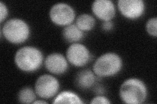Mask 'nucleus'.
<instances>
[{"label":"nucleus","instance_id":"1","mask_svg":"<svg viewBox=\"0 0 157 104\" xmlns=\"http://www.w3.org/2000/svg\"><path fill=\"white\" fill-rule=\"evenodd\" d=\"M14 61L21 70L33 72L40 68L44 57L43 53L38 48L33 46H24L17 51Z\"/></svg>","mask_w":157,"mask_h":104},{"label":"nucleus","instance_id":"2","mask_svg":"<svg viewBox=\"0 0 157 104\" xmlns=\"http://www.w3.org/2000/svg\"><path fill=\"white\" fill-rule=\"evenodd\" d=\"M148 91L145 83L138 78L132 77L125 80L119 88L121 100L128 104H140L147 99Z\"/></svg>","mask_w":157,"mask_h":104},{"label":"nucleus","instance_id":"3","mask_svg":"<svg viewBox=\"0 0 157 104\" xmlns=\"http://www.w3.org/2000/svg\"><path fill=\"white\" fill-rule=\"evenodd\" d=\"M122 59L116 53L107 52L100 56L95 61L92 71L98 77L113 76L122 68Z\"/></svg>","mask_w":157,"mask_h":104},{"label":"nucleus","instance_id":"4","mask_svg":"<svg viewBox=\"0 0 157 104\" xmlns=\"http://www.w3.org/2000/svg\"><path fill=\"white\" fill-rule=\"evenodd\" d=\"M2 34L7 41L14 44H20L26 41L30 34L29 25L22 19L11 18L5 22L2 29Z\"/></svg>","mask_w":157,"mask_h":104},{"label":"nucleus","instance_id":"5","mask_svg":"<svg viewBox=\"0 0 157 104\" xmlns=\"http://www.w3.org/2000/svg\"><path fill=\"white\" fill-rule=\"evenodd\" d=\"M49 17L52 23L60 26H67L74 21L75 11L71 5L65 3H57L51 7Z\"/></svg>","mask_w":157,"mask_h":104},{"label":"nucleus","instance_id":"6","mask_svg":"<svg viewBox=\"0 0 157 104\" xmlns=\"http://www.w3.org/2000/svg\"><path fill=\"white\" fill-rule=\"evenodd\" d=\"M60 89V83L57 79L50 74L39 76L35 83L36 95L43 99H49L57 95Z\"/></svg>","mask_w":157,"mask_h":104},{"label":"nucleus","instance_id":"7","mask_svg":"<svg viewBox=\"0 0 157 104\" xmlns=\"http://www.w3.org/2000/svg\"><path fill=\"white\" fill-rule=\"evenodd\" d=\"M67 61L77 67L84 66L90 61L91 56L88 49L81 43H73L68 47L66 53Z\"/></svg>","mask_w":157,"mask_h":104},{"label":"nucleus","instance_id":"8","mask_svg":"<svg viewBox=\"0 0 157 104\" xmlns=\"http://www.w3.org/2000/svg\"><path fill=\"white\" fill-rule=\"evenodd\" d=\"M117 6L122 15L131 20L140 18L145 9L143 0H119Z\"/></svg>","mask_w":157,"mask_h":104},{"label":"nucleus","instance_id":"9","mask_svg":"<svg viewBox=\"0 0 157 104\" xmlns=\"http://www.w3.org/2000/svg\"><path fill=\"white\" fill-rule=\"evenodd\" d=\"M44 64L47 70L55 75H62L68 69L66 57L60 53H52L45 58Z\"/></svg>","mask_w":157,"mask_h":104},{"label":"nucleus","instance_id":"10","mask_svg":"<svg viewBox=\"0 0 157 104\" xmlns=\"http://www.w3.org/2000/svg\"><path fill=\"white\" fill-rule=\"evenodd\" d=\"M91 8L93 14L104 22L111 20L116 14L115 6L111 0H96Z\"/></svg>","mask_w":157,"mask_h":104},{"label":"nucleus","instance_id":"11","mask_svg":"<svg viewBox=\"0 0 157 104\" xmlns=\"http://www.w3.org/2000/svg\"><path fill=\"white\" fill-rule=\"evenodd\" d=\"M96 76L94 72L85 69L78 72L75 77V85L81 90L85 91L94 85Z\"/></svg>","mask_w":157,"mask_h":104},{"label":"nucleus","instance_id":"12","mask_svg":"<svg viewBox=\"0 0 157 104\" xmlns=\"http://www.w3.org/2000/svg\"><path fill=\"white\" fill-rule=\"evenodd\" d=\"M62 35L66 42L73 44L81 41L84 37V33L78 29L75 23H71L63 27Z\"/></svg>","mask_w":157,"mask_h":104},{"label":"nucleus","instance_id":"13","mask_svg":"<svg viewBox=\"0 0 157 104\" xmlns=\"http://www.w3.org/2000/svg\"><path fill=\"white\" fill-rule=\"evenodd\" d=\"M52 103H83V102L76 93L65 91L59 93L52 101Z\"/></svg>","mask_w":157,"mask_h":104},{"label":"nucleus","instance_id":"14","mask_svg":"<svg viewBox=\"0 0 157 104\" xmlns=\"http://www.w3.org/2000/svg\"><path fill=\"white\" fill-rule=\"evenodd\" d=\"M95 24V18L89 14H81L76 18L75 25L83 32L91 31L94 27Z\"/></svg>","mask_w":157,"mask_h":104},{"label":"nucleus","instance_id":"15","mask_svg":"<svg viewBox=\"0 0 157 104\" xmlns=\"http://www.w3.org/2000/svg\"><path fill=\"white\" fill-rule=\"evenodd\" d=\"M36 95L35 90L29 87H25L19 91L17 99L20 103H32L36 100Z\"/></svg>","mask_w":157,"mask_h":104},{"label":"nucleus","instance_id":"16","mask_svg":"<svg viewBox=\"0 0 157 104\" xmlns=\"http://www.w3.org/2000/svg\"><path fill=\"white\" fill-rule=\"evenodd\" d=\"M157 18L156 17L151 18L146 23V31L151 36L156 37L157 36Z\"/></svg>","mask_w":157,"mask_h":104},{"label":"nucleus","instance_id":"17","mask_svg":"<svg viewBox=\"0 0 157 104\" xmlns=\"http://www.w3.org/2000/svg\"><path fill=\"white\" fill-rule=\"evenodd\" d=\"M90 103H103V104H109L111 103V101L107 97L102 95H97L94 97L90 101Z\"/></svg>","mask_w":157,"mask_h":104},{"label":"nucleus","instance_id":"18","mask_svg":"<svg viewBox=\"0 0 157 104\" xmlns=\"http://www.w3.org/2000/svg\"><path fill=\"white\" fill-rule=\"evenodd\" d=\"M0 12H1V23H2L7 17L9 13L7 5L2 2H0Z\"/></svg>","mask_w":157,"mask_h":104},{"label":"nucleus","instance_id":"19","mask_svg":"<svg viewBox=\"0 0 157 104\" xmlns=\"http://www.w3.org/2000/svg\"><path fill=\"white\" fill-rule=\"evenodd\" d=\"M113 27H114V25L111 20L103 22L102 25H101V28L103 30L106 31H109L112 30V29L113 28Z\"/></svg>","mask_w":157,"mask_h":104},{"label":"nucleus","instance_id":"20","mask_svg":"<svg viewBox=\"0 0 157 104\" xmlns=\"http://www.w3.org/2000/svg\"><path fill=\"white\" fill-rule=\"evenodd\" d=\"M94 91L96 92L97 95H104V88L101 85H96L94 87Z\"/></svg>","mask_w":157,"mask_h":104},{"label":"nucleus","instance_id":"21","mask_svg":"<svg viewBox=\"0 0 157 104\" xmlns=\"http://www.w3.org/2000/svg\"><path fill=\"white\" fill-rule=\"evenodd\" d=\"M33 103H35V104H37V103H47V102H45V101H43V100H35L33 102Z\"/></svg>","mask_w":157,"mask_h":104}]
</instances>
